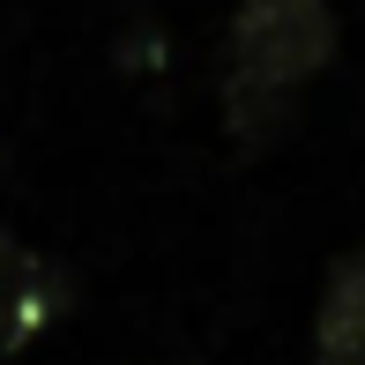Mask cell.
<instances>
[{
  "label": "cell",
  "mask_w": 365,
  "mask_h": 365,
  "mask_svg": "<svg viewBox=\"0 0 365 365\" xmlns=\"http://www.w3.org/2000/svg\"><path fill=\"white\" fill-rule=\"evenodd\" d=\"M231 68H224V112L246 149H269L291 127L298 90L336 60V15L328 0H239L231 15Z\"/></svg>",
  "instance_id": "6da1fadb"
},
{
  "label": "cell",
  "mask_w": 365,
  "mask_h": 365,
  "mask_svg": "<svg viewBox=\"0 0 365 365\" xmlns=\"http://www.w3.org/2000/svg\"><path fill=\"white\" fill-rule=\"evenodd\" d=\"M60 298H68V276L45 269L15 231H0V365L60 313Z\"/></svg>",
  "instance_id": "7a4b0ae2"
},
{
  "label": "cell",
  "mask_w": 365,
  "mask_h": 365,
  "mask_svg": "<svg viewBox=\"0 0 365 365\" xmlns=\"http://www.w3.org/2000/svg\"><path fill=\"white\" fill-rule=\"evenodd\" d=\"M313 365H365V246L328 269L321 313H313Z\"/></svg>",
  "instance_id": "3957f363"
}]
</instances>
